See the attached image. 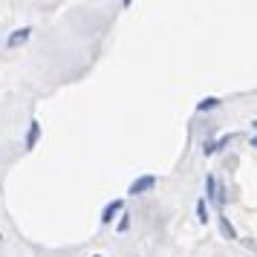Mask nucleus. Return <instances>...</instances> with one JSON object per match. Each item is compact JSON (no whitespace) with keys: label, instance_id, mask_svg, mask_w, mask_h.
Segmentation results:
<instances>
[{"label":"nucleus","instance_id":"nucleus-9","mask_svg":"<svg viewBox=\"0 0 257 257\" xmlns=\"http://www.w3.org/2000/svg\"><path fill=\"white\" fill-rule=\"evenodd\" d=\"M118 231H127L130 228V220H127V214H124V217H121V220H118V225H116Z\"/></svg>","mask_w":257,"mask_h":257},{"label":"nucleus","instance_id":"nucleus-7","mask_svg":"<svg viewBox=\"0 0 257 257\" xmlns=\"http://www.w3.org/2000/svg\"><path fill=\"white\" fill-rule=\"evenodd\" d=\"M197 220L199 222H208V205H205V199H199V202H197Z\"/></svg>","mask_w":257,"mask_h":257},{"label":"nucleus","instance_id":"nucleus-10","mask_svg":"<svg viewBox=\"0 0 257 257\" xmlns=\"http://www.w3.org/2000/svg\"><path fill=\"white\" fill-rule=\"evenodd\" d=\"M251 145H254V148H257V136H254V139H251Z\"/></svg>","mask_w":257,"mask_h":257},{"label":"nucleus","instance_id":"nucleus-6","mask_svg":"<svg viewBox=\"0 0 257 257\" xmlns=\"http://www.w3.org/2000/svg\"><path fill=\"white\" fill-rule=\"evenodd\" d=\"M214 107H220V98H214V95H208V98H202L197 104L199 113H205V110H214Z\"/></svg>","mask_w":257,"mask_h":257},{"label":"nucleus","instance_id":"nucleus-2","mask_svg":"<svg viewBox=\"0 0 257 257\" xmlns=\"http://www.w3.org/2000/svg\"><path fill=\"white\" fill-rule=\"evenodd\" d=\"M29 35H32V29H29V26H21V29H15L12 35H9L6 47H21V44H26V41H29Z\"/></svg>","mask_w":257,"mask_h":257},{"label":"nucleus","instance_id":"nucleus-4","mask_svg":"<svg viewBox=\"0 0 257 257\" xmlns=\"http://www.w3.org/2000/svg\"><path fill=\"white\" fill-rule=\"evenodd\" d=\"M121 205H124L121 199H113V202H110V205L104 208V214H101V222H104V225H110V222L116 220V214L121 211Z\"/></svg>","mask_w":257,"mask_h":257},{"label":"nucleus","instance_id":"nucleus-11","mask_svg":"<svg viewBox=\"0 0 257 257\" xmlns=\"http://www.w3.org/2000/svg\"><path fill=\"white\" fill-rule=\"evenodd\" d=\"M121 3H124V6H130V0H121Z\"/></svg>","mask_w":257,"mask_h":257},{"label":"nucleus","instance_id":"nucleus-1","mask_svg":"<svg viewBox=\"0 0 257 257\" xmlns=\"http://www.w3.org/2000/svg\"><path fill=\"white\" fill-rule=\"evenodd\" d=\"M153 185H156V176L145 174V176H139V179H133V182H130L127 194H130V197H142V194H145V191H151Z\"/></svg>","mask_w":257,"mask_h":257},{"label":"nucleus","instance_id":"nucleus-8","mask_svg":"<svg viewBox=\"0 0 257 257\" xmlns=\"http://www.w3.org/2000/svg\"><path fill=\"white\" fill-rule=\"evenodd\" d=\"M205 194H208L211 202H217V194H214V176H205Z\"/></svg>","mask_w":257,"mask_h":257},{"label":"nucleus","instance_id":"nucleus-3","mask_svg":"<svg viewBox=\"0 0 257 257\" xmlns=\"http://www.w3.org/2000/svg\"><path fill=\"white\" fill-rule=\"evenodd\" d=\"M38 139H41V121H29V130H26V151H32L38 145Z\"/></svg>","mask_w":257,"mask_h":257},{"label":"nucleus","instance_id":"nucleus-5","mask_svg":"<svg viewBox=\"0 0 257 257\" xmlns=\"http://www.w3.org/2000/svg\"><path fill=\"white\" fill-rule=\"evenodd\" d=\"M217 222H220V228H222V234H225V240H237V231H234V225L228 222V217H217Z\"/></svg>","mask_w":257,"mask_h":257}]
</instances>
